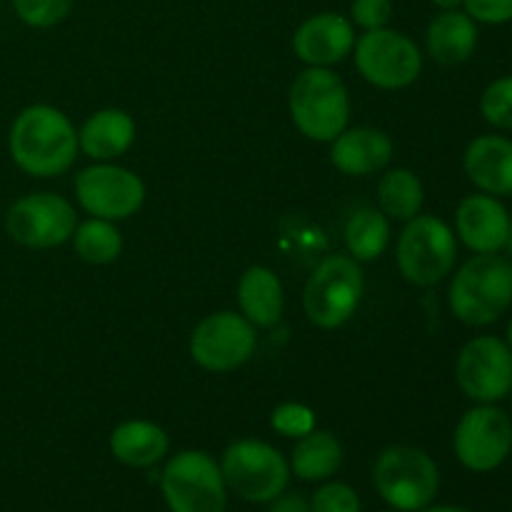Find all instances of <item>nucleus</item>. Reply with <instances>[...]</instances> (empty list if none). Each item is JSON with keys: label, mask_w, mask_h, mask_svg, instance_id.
Wrapping results in <instances>:
<instances>
[{"label": "nucleus", "mask_w": 512, "mask_h": 512, "mask_svg": "<svg viewBox=\"0 0 512 512\" xmlns=\"http://www.w3.org/2000/svg\"><path fill=\"white\" fill-rule=\"evenodd\" d=\"M455 380L473 403H503L512 393V350L498 335H475L460 348Z\"/></svg>", "instance_id": "obj_13"}, {"label": "nucleus", "mask_w": 512, "mask_h": 512, "mask_svg": "<svg viewBox=\"0 0 512 512\" xmlns=\"http://www.w3.org/2000/svg\"><path fill=\"white\" fill-rule=\"evenodd\" d=\"M15 15L30 28H53L63 23L73 10V0H10Z\"/></svg>", "instance_id": "obj_28"}, {"label": "nucleus", "mask_w": 512, "mask_h": 512, "mask_svg": "<svg viewBox=\"0 0 512 512\" xmlns=\"http://www.w3.org/2000/svg\"><path fill=\"white\" fill-rule=\"evenodd\" d=\"M438 10H460L465 0H430Z\"/></svg>", "instance_id": "obj_34"}, {"label": "nucleus", "mask_w": 512, "mask_h": 512, "mask_svg": "<svg viewBox=\"0 0 512 512\" xmlns=\"http://www.w3.org/2000/svg\"><path fill=\"white\" fill-rule=\"evenodd\" d=\"M268 512H313L310 500H305L300 493H280L278 498L270 500Z\"/></svg>", "instance_id": "obj_33"}, {"label": "nucleus", "mask_w": 512, "mask_h": 512, "mask_svg": "<svg viewBox=\"0 0 512 512\" xmlns=\"http://www.w3.org/2000/svg\"><path fill=\"white\" fill-rule=\"evenodd\" d=\"M238 305L255 328H273L285 310L283 283L270 268L253 265L238 280Z\"/></svg>", "instance_id": "obj_21"}, {"label": "nucleus", "mask_w": 512, "mask_h": 512, "mask_svg": "<svg viewBox=\"0 0 512 512\" xmlns=\"http://www.w3.org/2000/svg\"><path fill=\"white\" fill-rule=\"evenodd\" d=\"M355 68L365 83L380 90H403L420 78L423 53L410 35L400 30H365L355 40Z\"/></svg>", "instance_id": "obj_9"}, {"label": "nucleus", "mask_w": 512, "mask_h": 512, "mask_svg": "<svg viewBox=\"0 0 512 512\" xmlns=\"http://www.w3.org/2000/svg\"><path fill=\"white\" fill-rule=\"evenodd\" d=\"M398 270L415 288H433L453 275L458 263L455 230L435 215H415L408 220L395 245Z\"/></svg>", "instance_id": "obj_4"}, {"label": "nucleus", "mask_w": 512, "mask_h": 512, "mask_svg": "<svg viewBox=\"0 0 512 512\" xmlns=\"http://www.w3.org/2000/svg\"><path fill=\"white\" fill-rule=\"evenodd\" d=\"M313 512H360V498L348 483L328 480L310 498Z\"/></svg>", "instance_id": "obj_30"}, {"label": "nucleus", "mask_w": 512, "mask_h": 512, "mask_svg": "<svg viewBox=\"0 0 512 512\" xmlns=\"http://www.w3.org/2000/svg\"><path fill=\"white\" fill-rule=\"evenodd\" d=\"M463 10L478 25H505L512 20V0H465Z\"/></svg>", "instance_id": "obj_32"}, {"label": "nucleus", "mask_w": 512, "mask_h": 512, "mask_svg": "<svg viewBox=\"0 0 512 512\" xmlns=\"http://www.w3.org/2000/svg\"><path fill=\"white\" fill-rule=\"evenodd\" d=\"M255 348V325L233 310L205 315L190 333V358L208 373H233L253 358Z\"/></svg>", "instance_id": "obj_11"}, {"label": "nucleus", "mask_w": 512, "mask_h": 512, "mask_svg": "<svg viewBox=\"0 0 512 512\" xmlns=\"http://www.w3.org/2000/svg\"><path fill=\"white\" fill-rule=\"evenodd\" d=\"M512 215L503 198L473 193L460 200L455 210V238L473 255L505 253L510 240Z\"/></svg>", "instance_id": "obj_15"}, {"label": "nucleus", "mask_w": 512, "mask_h": 512, "mask_svg": "<svg viewBox=\"0 0 512 512\" xmlns=\"http://www.w3.org/2000/svg\"><path fill=\"white\" fill-rule=\"evenodd\" d=\"M425 203V188L418 175L408 168H393L378 183V208L390 220L408 223L420 215Z\"/></svg>", "instance_id": "obj_25"}, {"label": "nucleus", "mask_w": 512, "mask_h": 512, "mask_svg": "<svg viewBox=\"0 0 512 512\" xmlns=\"http://www.w3.org/2000/svg\"><path fill=\"white\" fill-rule=\"evenodd\" d=\"M463 170L478 193L510 198L512 195V140L505 135H478L468 143Z\"/></svg>", "instance_id": "obj_17"}, {"label": "nucleus", "mask_w": 512, "mask_h": 512, "mask_svg": "<svg viewBox=\"0 0 512 512\" xmlns=\"http://www.w3.org/2000/svg\"><path fill=\"white\" fill-rule=\"evenodd\" d=\"M170 438L150 420H125L110 433V453L128 468H153L168 455Z\"/></svg>", "instance_id": "obj_22"}, {"label": "nucleus", "mask_w": 512, "mask_h": 512, "mask_svg": "<svg viewBox=\"0 0 512 512\" xmlns=\"http://www.w3.org/2000/svg\"><path fill=\"white\" fill-rule=\"evenodd\" d=\"M395 145L388 133L378 128H345L338 138L330 143V163L343 175L365 178V175L380 173L390 165Z\"/></svg>", "instance_id": "obj_18"}, {"label": "nucleus", "mask_w": 512, "mask_h": 512, "mask_svg": "<svg viewBox=\"0 0 512 512\" xmlns=\"http://www.w3.org/2000/svg\"><path fill=\"white\" fill-rule=\"evenodd\" d=\"M458 463L470 473H493L512 453V418L498 403H475L453 433Z\"/></svg>", "instance_id": "obj_10"}, {"label": "nucleus", "mask_w": 512, "mask_h": 512, "mask_svg": "<svg viewBox=\"0 0 512 512\" xmlns=\"http://www.w3.org/2000/svg\"><path fill=\"white\" fill-rule=\"evenodd\" d=\"M505 253H508L510 258H512V228H510V240H508V245H505Z\"/></svg>", "instance_id": "obj_37"}, {"label": "nucleus", "mask_w": 512, "mask_h": 512, "mask_svg": "<svg viewBox=\"0 0 512 512\" xmlns=\"http://www.w3.org/2000/svg\"><path fill=\"white\" fill-rule=\"evenodd\" d=\"M355 25L348 15L323 10L298 25L293 35V50L300 63L310 68H333L343 63L355 48Z\"/></svg>", "instance_id": "obj_16"}, {"label": "nucleus", "mask_w": 512, "mask_h": 512, "mask_svg": "<svg viewBox=\"0 0 512 512\" xmlns=\"http://www.w3.org/2000/svg\"><path fill=\"white\" fill-rule=\"evenodd\" d=\"M160 490L170 512H225L228 503L220 463L203 450L173 455L160 475Z\"/></svg>", "instance_id": "obj_8"}, {"label": "nucleus", "mask_w": 512, "mask_h": 512, "mask_svg": "<svg viewBox=\"0 0 512 512\" xmlns=\"http://www.w3.org/2000/svg\"><path fill=\"white\" fill-rule=\"evenodd\" d=\"M75 200L90 218L120 223L143 208L145 183L118 163H95L75 175Z\"/></svg>", "instance_id": "obj_12"}, {"label": "nucleus", "mask_w": 512, "mask_h": 512, "mask_svg": "<svg viewBox=\"0 0 512 512\" xmlns=\"http://www.w3.org/2000/svg\"><path fill=\"white\" fill-rule=\"evenodd\" d=\"M78 225L75 205L55 193H28L5 213V230L23 248L48 250L68 243Z\"/></svg>", "instance_id": "obj_14"}, {"label": "nucleus", "mask_w": 512, "mask_h": 512, "mask_svg": "<svg viewBox=\"0 0 512 512\" xmlns=\"http://www.w3.org/2000/svg\"><path fill=\"white\" fill-rule=\"evenodd\" d=\"M343 465V445L328 430H318L303 435L290 453V473L308 483L330 480Z\"/></svg>", "instance_id": "obj_23"}, {"label": "nucleus", "mask_w": 512, "mask_h": 512, "mask_svg": "<svg viewBox=\"0 0 512 512\" xmlns=\"http://www.w3.org/2000/svg\"><path fill=\"white\" fill-rule=\"evenodd\" d=\"M295 128L315 143H333L350 120V93L330 68H305L295 75L288 93Z\"/></svg>", "instance_id": "obj_3"}, {"label": "nucleus", "mask_w": 512, "mask_h": 512, "mask_svg": "<svg viewBox=\"0 0 512 512\" xmlns=\"http://www.w3.org/2000/svg\"><path fill=\"white\" fill-rule=\"evenodd\" d=\"M225 488L245 503H270L288 490L290 463L265 440L243 438L225 448L220 460Z\"/></svg>", "instance_id": "obj_7"}, {"label": "nucleus", "mask_w": 512, "mask_h": 512, "mask_svg": "<svg viewBox=\"0 0 512 512\" xmlns=\"http://www.w3.org/2000/svg\"><path fill=\"white\" fill-rule=\"evenodd\" d=\"M390 218L375 205L358 208L345 223V248L358 263H373L383 258L390 245Z\"/></svg>", "instance_id": "obj_24"}, {"label": "nucleus", "mask_w": 512, "mask_h": 512, "mask_svg": "<svg viewBox=\"0 0 512 512\" xmlns=\"http://www.w3.org/2000/svg\"><path fill=\"white\" fill-rule=\"evenodd\" d=\"M478 23L460 10H440L425 30L428 55L440 65H463L478 50Z\"/></svg>", "instance_id": "obj_20"}, {"label": "nucleus", "mask_w": 512, "mask_h": 512, "mask_svg": "<svg viewBox=\"0 0 512 512\" xmlns=\"http://www.w3.org/2000/svg\"><path fill=\"white\" fill-rule=\"evenodd\" d=\"M135 143L133 115L120 108H103L88 115L78 130V145L95 163H115Z\"/></svg>", "instance_id": "obj_19"}, {"label": "nucleus", "mask_w": 512, "mask_h": 512, "mask_svg": "<svg viewBox=\"0 0 512 512\" xmlns=\"http://www.w3.org/2000/svg\"><path fill=\"white\" fill-rule=\"evenodd\" d=\"M373 483L390 508L420 512L438 495L440 470L423 448L390 445L375 460Z\"/></svg>", "instance_id": "obj_6"}, {"label": "nucleus", "mask_w": 512, "mask_h": 512, "mask_svg": "<svg viewBox=\"0 0 512 512\" xmlns=\"http://www.w3.org/2000/svg\"><path fill=\"white\" fill-rule=\"evenodd\" d=\"M365 273L350 255H328L315 265L303 290V308L320 330H335L348 323L360 308Z\"/></svg>", "instance_id": "obj_5"}, {"label": "nucleus", "mask_w": 512, "mask_h": 512, "mask_svg": "<svg viewBox=\"0 0 512 512\" xmlns=\"http://www.w3.org/2000/svg\"><path fill=\"white\" fill-rule=\"evenodd\" d=\"M393 0H353L350 3V23L363 30L388 28L393 20Z\"/></svg>", "instance_id": "obj_31"}, {"label": "nucleus", "mask_w": 512, "mask_h": 512, "mask_svg": "<svg viewBox=\"0 0 512 512\" xmlns=\"http://www.w3.org/2000/svg\"><path fill=\"white\" fill-rule=\"evenodd\" d=\"M420 512H473V510H465V508H455V505H438V508H425Z\"/></svg>", "instance_id": "obj_35"}, {"label": "nucleus", "mask_w": 512, "mask_h": 512, "mask_svg": "<svg viewBox=\"0 0 512 512\" xmlns=\"http://www.w3.org/2000/svg\"><path fill=\"white\" fill-rule=\"evenodd\" d=\"M505 343H508L510 350H512V318H510V323H508V333H505Z\"/></svg>", "instance_id": "obj_36"}, {"label": "nucleus", "mask_w": 512, "mask_h": 512, "mask_svg": "<svg viewBox=\"0 0 512 512\" xmlns=\"http://www.w3.org/2000/svg\"><path fill=\"white\" fill-rule=\"evenodd\" d=\"M73 250L83 263L110 265L123 253V235L113 220L88 218L75 225Z\"/></svg>", "instance_id": "obj_26"}, {"label": "nucleus", "mask_w": 512, "mask_h": 512, "mask_svg": "<svg viewBox=\"0 0 512 512\" xmlns=\"http://www.w3.org/2000/svg\"><path fill=\"white\" fill-rule=\"evenodd\" d=\"M508 400H510V410H508V413H510V418H512V393L508 395Z\"/></svg>", "instance_id": "obj_38"}, {"label": "nucleus", "mask_w": 512, "mask_h": 512, "mask_svg": "<svg viewBox=\"0 0 512 512\" xmlns=\"http://www.w3.org/2000/svg\"><path fill=\"white\" fill-rule=\"evenodd\" d=\"M315 425H318L315 410L303 403H293V400L275 405V410L270 413V428L283 438H303V435L313 433Z\"/></svg>", "instance_id": "obj_29"}, {"label": "nucleus", "mask_w": 512, "mask_h": 512, "mask_svg": "<svg viewBox=\"0 0 512 512\" xmlns=\"http://www.w3.org/2000/svg\"><path fill=\"white\" fill-rule=\"evenodd\" d=\"M455 320L468 328L498 323L512 305V258L503 253L473 255L455 270L448 288Z\"/></svg>", "instance_id": "obj_2"}, {"label": "nucleus", "mask_w": 512, "mask_h": 512, "mask_svg": "<svg viewBox=\"0 0 512 512\" xmlns=\"http://www.w3.org/2000/svg\"><path fill=\"white\" fill-rule=\"evenodd\" d=\"M480 115L495 130H512V75L488 83L480 95Z\"/></svg>", "instance_id": "obj_27"}, {"label": "nucleus", "mask_w": 512, "mask_h": 512, "mask_svg": "<svg viewBox=\"0 0 512 512\" xmlns=\"http://www.w3.org/2000/svg\"><path fill=\"white\" fill-rule=\"evenodd\" d=\"M8 150L25 175L55 178L68 173L78 158V130L60 108L35 103L15 115L8 133Z\"/></svg>", "instance_id": "obj_1"}]
</instances>
